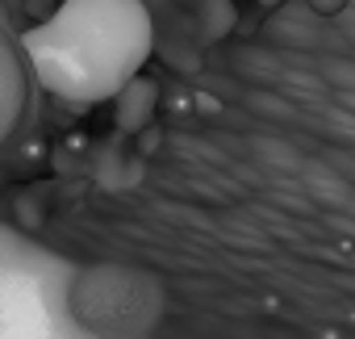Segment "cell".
<instances>
[{
  "instance_id": "obj_1",
  "label": "cell",
  "mask_w": 355,
  "mask_h": 339,
  "mask_svg": "<svg viewBox=\"0 0 355 339\" xmlns=\"http://www.w3.org/2000/svg\"><path fill=\"white\" fill-rule=\"evenodd\" d=\"M26 55L55 97L105 101L146 63L150 17L138 0H63L51 22L26 30Z\"/></svg>"
},
{
  "instance_id": "obj_2",
  "label": "cell",
  "mask_w": 355,
  "mask_h": 339,
  "mask_svg": "<svg viewBox=\"0 0 355 339\" xmlns=\"http://www.w3.org/2000/svg\"><path fill=\"white\" fill-rule=\"evenodd\" d=\"M34 80L38 76L30 67V55H26V30L17 26L9 0H0V147L26 122Z\"/></svg>"
},
{
  "instance_id": "obj_3",
  "label": "cell",
  "mask_w": 355,
  "mask_h": 339,
  "mask_svg": "<svg viewBox=\"0 0 355 339\" xmlns=\"http://www.w3.org/2000/svg\"><path fill=\"white\" fill-rule=\"evenodd\" d=\"M326 72H330V80H338V84H347V88H355V67H347V63H330Z\"/></svg>"
},
{
  "instance_id": "obj_4",
  "label": "cell",
  "mask_w": 355,
  "mask_h": 339,
  "mask_svg": "<svg viewBox=\"0 0 355 339\" xmlns=\"http://www.w3.org/2000/svg\"><path fill=\"white\" fill-rule=\"evenodd\" d=\"M347 30H351V34H355V17H351V22H347Z\"/></svg>"
}]
</instances>
